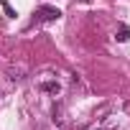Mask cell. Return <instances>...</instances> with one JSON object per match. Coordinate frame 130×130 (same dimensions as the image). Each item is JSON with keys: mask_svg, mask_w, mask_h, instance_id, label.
<instances>
[{"mask_svg": "<svg viewBox=\"0 0 130 130\" xmlns=\"http://www.w3.org/2000/svg\"><path fill=\"white\" fill-rule=\"evenodd\" d=\"M94 130H102V127H94Z\"/></svg>", "mask_w": 130, "mask_h": 130, "instance_id": "cell-4", "label": "cell"}, {"mask_svg": "<svg viewBox=\"0 0 130 130\" xmlns=\"http://www.w3.org/2000/svg\"><path fill=\"white\" fill-rule=\"evenodd\" d=\"M115 38H117L120 43H125V41L130 38V28H127L125 23H120V28H117V33H115Z\"/></svg>", "mask_w": 130, "mask_h": 130, "instance_id": "cell-3", "label": "cell"}, {"mask_svg": "<svg viewBox=\"0 0 130 130\" xmlns=\"http://www.w3.org/2000/svg\"><path fill=\"white\" fill-rule=\"evenodd\" d=\"M36 15L43 18V21H59V18H61V10H59V8H51V5H41Z\"/></svg>", "mask_w": 130, "mask_h": 130, "instance_id": "cell-1", "label": "cell"}, {"mask_svg": "<svg viewBox=\"0 0 130 130\" xmlns=\"http://www.w3.org/2000/svg\"><path fill=\"white\" fill-rule=\"evenodd\" d=\"M38 89H41V92H48V94H59V92H61V84H59V82H41Z\"/></svg>", "mask_w": 130, "mask_h": 130, "instance_id": "cell-2", "label": "cell"}]
</instances>
